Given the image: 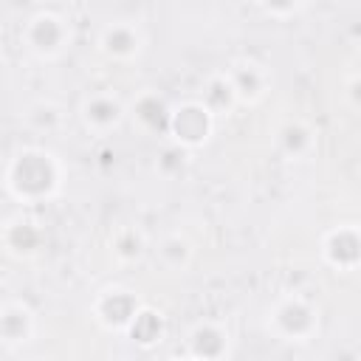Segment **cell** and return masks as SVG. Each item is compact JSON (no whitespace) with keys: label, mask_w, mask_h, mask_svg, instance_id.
I'll return each instance as SVG.
<instances>
[{"label":"cell","mask_w":361,"mask_h":361,"mask_svg":"<svg viewBox=\"0 0 361 361\" xmlns=\"http://www.w3.org/2000/svg\"><path fill=\"white\" fill-rule=\"evenodd\" d=\"M65 164L62 158L39 144H25L11 152L3 169V189L20 206H42L62 195Z\"/></svg>","instance_id":"6da1fadb"},{"label":"cell","mask_w":361,"mask_h":361,"mask_svg":"<svg viewBox=\"0 0 361 361\" xmlns=\"http://www.w3.org/2000/svg\"><path fill=\"white\" fill-rule=\"evenodd\" d=\"M322 313L305 293H282L265 310V330L282 344H307L319 336Z\"/></svg>","instance_id":"7a4b0ae2"},{"label":"cell","mask_w":361,"mask_h":361,"mask_svg":"<svg viewBox=\"0 0 361 361\" xmlns=\"http://www.w3.org/2000/svg\"><path fill=\"white\" fill-rule=\"evenodd\" d=\"M73 28L71 20L54 8H37L20 25V45L37 62H56L71 48Z\"/></svg>","instance_id":"3957f363"},{"label":"cell","mask_w":361,"mask_h":361,"mask_svg":"<svg viewBox=\"0 0 361 361\" xmlns=\"http://www.w3.org/2000/svg\"><path fill=\"white\" fill-rule=\"evenodd\" d=\"M214 130H217V116L200 99H186V102L172 104L169 127H166V135L172 144L192 152V149L206 147L212 141Z\"/></svg>","instance_id":"277c9868"},{"label":"cell","mask_w":361,"mask_h":361,"mask_svg":"<svg viewBox=\"0 0 361 361\" xmlns=\"http://www.w3.org/2000/svg\"><path fill=\"white\" fill-rule=\"evenodd\" d=\"M141 305H144V302H141V296H138L133 288H127V285H107V288H102V290L93 296V302H90V316H93V322H96L102 330L124 336L127 324L133 322V316L138 313Z\"/></svg>","instance_id":"5b68a950"},{"label":"cell","mask_w":361,"mask_h":361,"mask_svg":"<svg viewBox=\"0 0 361 361\" xmlns=\"http://www.w3.org/2000/svg\"><path fill=\"white\" fill-rule=\"evenodd\" d=\"M322 262L336 274H353L361 265V231L355 223L333 226L322 234L319 243Z\"/></svg>","instance_id":"8992f818"},{"label":"cell","mask_w":361,"mask_h":361,"mask_svg":"<svg viewBox=\"0 0 361 361\" xmlns=\"http://www.w3.org/2000/svg\"><path fill=\"white\" fill-rule=\"evenodd\" d=\"M76 113L90 135H110L127 121V104L113 90H93L82 96Z\"/></svg>","instance_id":"52a82bcc"},{"label":"cell","mask_w":361,"mask_h":361,"mask_svg":"<svg viewBox=\"0 0 361 361\" xmlns=\"http://www.w3.org/2000/svg\"><path fill=\"white\" fill-rule=\"evenodd\" d=\"M226 76L231 82V90L237 96V104L245 107H257L259 102H265V96L271 93L274 76L271 68L254 56H240L226 68Z\"/></svg>","instance_id":"ba28073f"},{"label":"cell","mask_w":361,"mask_h":361,"mask_svg":"<svg viewBox=\"0 0 361 361\" xmlns=\"http://www.w3.org/2000/svg\"><path fill=\"white\" fill-rule=\"evenodd\" d=\"M96 48L110 62H135L147 48V37L135 20H110L102 25Z\"/></svg>","instance_id":"9c48e42d"},{"label":"cell","mask_w":361,"mask_h":361,"mask_svg":"<svg viewBox=\"0 0 361 361\" xmlns=\"http://www.w3.org/2000/svg\"><path fill=\"white\" fill-rule=\"evenodd\" d=\"M183 355L197 361H220L231 355V333L217 319H200L189 327L183 341Z\"/></svg>","instance_id":"30bf717a"},{"label":"cell","mask_w":361,"mask_h":361,"mask_svg":"<svg viewBox=\"0 0 361 361\" xmlns=\"http://www.w3.org/2000/svg\"><path fill=\"white\" fill-rule=\"evenodd\" d=\"M37 336V310L25 299H0V347L17 350Z\"/></svg>","instance_id":"8fae6325"},{"label":"cell","mask_w":361,"mask_h":361,"mask_svg":"<svg viewBox=\"0 0 361 361\" xmlns=\"http://www.w3.org/2000/svg\"><path fill=\"white\" fill-rule=\"evenodd\" d=\"M0 243H3V248H6L8 257H14V259H31L45 245V228L34 217H28V214H14V217H8L3 223Z\"/></svg>","instance_id":"7c38bea8"},{"label":"cell","mask_w":361,"mask_h":361,"mask_svg":"<svg viewBox=\"0 0 361 361\" xmlns=\"http://www.w3.org/2000/svg\"><path fill=\"white\" fill-rule=\"evenodd\" d=\"M169 110L172 104L152 87L141 90L130 104H127V116L133 118V124L138 130H144L147 135H166L169 127Z\"/></svg>","instance_id":"4fadbf2b"},{"label":"cell","mask_w":361,"mask_h":361,"mask_svg":"<svg viewBox=\"0 0 361 361\" xmlns=\"http://www.w3.org/2000/svg\"><path fill=\"white\" fill-rule=\"evenodd\" d=\"M152 257L166 274H183V271H189V265L195 259V245L186 234L169 231V234L158 237V243L152 245Z\"/></svg>","instance_id":"5bb4252c"},{"label":"cell","mask_w":361,"mask_h":361,"mask_svg":"<svg viewBox=\"0 0 361 361\" xmlns=\"http://www.w3.org/2000/svg\"><path fill=\"white\" fill-rule=\"evenodd\" d=\"M276 147L288 161H307L316 152V133L307 121L290 118L276 130Z\"/></svg>","instance_id":"9a60e30c"},{"label":"cell","mask_w":361,"mask_h":361,"mask_svg":"<svg viewBox=\"0 0 361 361\" xmlns=\"http://www.w3.org/2000/svg\"><path fill=\"white\" fill-rule=\"evenodd\" d=\"M124 338H130L141 350L158 347L166 338V319H164V313L155 310V307H149V305H141L138 313L133 316V322L127 324Z\"/></svg>","instance_id":"2e32d148"},{"label":"cell","mask_w":361,"mask_h":361,"mask_svg":"<svg viewBox=\"0 0 361 361\" xmlns=\"http://www.w3.org/2000/svg\"><path fill=\"white\" fill-rule=\"evenodd\" d=\"M65 107L56 99H34L23 110V124L25 130L37 135H56L65 127Z\"/></svg>","instance_id":"e0dca14e"},{"label":"cell","mask_w":361,"mask_h":361,"mask_svg":"<svg viewBox=\"0 0 361 361\" xmlns=\"http://www.w3.org/2000/svg\"><path fill=\"white\" fill-rule=\"evenodd\" d=\"M147 251H149V240L133 223H124L110 234V254L116 257L118 265H135L144 259Z\"/></svg>","instance_id":"ac0fdd59"},{"label":"cell","mask_w":361,"mask_h":361,"mask_svg":"<svg viewBox=\"0 0 361 361\" xmlns=\"http://www.w3.org/2000/svg\"><path fill=\"white\" fill-rule=\"evenodd\" d=\"M200 102H203L217 118H220V116H228V113L237 107V96H234V90H231V82H228L226 71L212 73V76L206 79Z\"/></svg>","instance_id":"d6986e66"},{"label":"cell","mask_w":361,"mask_h":361,"mask_svg":"<svg viewBox=\"0 0 361 361\" xmlns=\"http://www.w3.org/2000/svg\"><path fill=\"white\" fill-rule=\"evenodd\" d=\"M186 164H189V152H186L183 147H178V144H169V147L161 152L155 169H158L164 178H178V175L186 172Z\"/></svg>","instance_id":"ffe728a7"},{"label":"cell","mask_w":361,"mask_h":361,"mask_svg":"<svg viewBox=\"0 0 361 361\" xmlns=\"http://www.w3.org/2000/svg\"><path fill=\"white\" fill-rule=\"evenodd\" d=\"M257 6L271 20H290V17H296L307 6V0H257Z\"/></svg>","instance_id":"44dd1931"},{"label":"cell","mask_w":361,"mask_h":361,"mask_svg":"<svg viewBox=\"0 0 361 361\" xmlns=\"http://www.w3.org/2000/svg\"><path fill=\"white\" fill-rule=\"evenodd\" d=\"M347 93H350V104L355 107V104H358V76H355V73L350 76V87H347Z\"/></svg>","instance_id":"7402d4cb"},{"label":"cell","mask_w":361,"mask_h":361,"mask_svg":"<svg viewBox=\"0 0 361 361\" xmlns=\"http://www.w3.org/2000/svg\"><path fill=\"white\" fill-rule=\"evenodd\" d=\"M0 59H3V42H0Z\"/></svg>","instance_id":"603a6c76"}]
</instances>
